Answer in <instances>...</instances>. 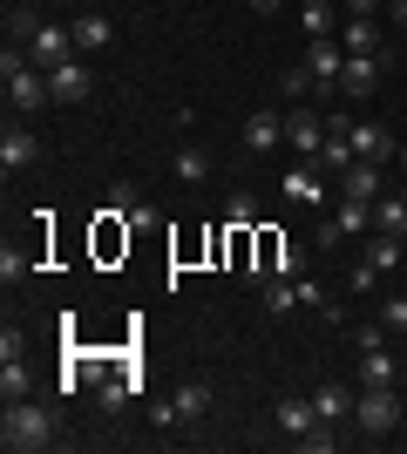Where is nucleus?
Here are the masks:
<instances>
[{
    "label": "nucleus",
    "instance_id": "35",
    "mask_svg": "<svg viewBox=\"0 0 407 454\" xmlns=\"http://www.w3.org/2000/svg\"><path fill=\"white\" fill-rule=\"evenodd\" d=\"M387 7H394V20H401V27H407V0H387Z\"/></svg>",
    "mask_w": 407,
    "mask_h": 454
},
{
    "label": "nucleus",
    "instance_id": "7",
    "mask_svg": "<svg viewBox=\"0 0 407 454\" xmlns=\"http://www.w3.org/2000/svg\"><path fill=\"white\" fill-rule=\"evenodd\" d=\"M48 95L75 109V102H89V95H96V75H89V68H82V61L68 55V61H55V68H48Z\"/></svg>",
    "mask_w": 407,
    "mask_h": 454
},
{
    "label": "nucleus",
    "instance_id": "4",
    "mask_svg": "<svg viewBox=\"0 0 407 454\" xmlns=\"http://www.w3.org/2000/svg\"><path fill=\"white\" fill-rule=\"evenodd\" d=\"M204 414H211V380H184V387H176V400H163V407H156V420H163V427H197Z\"/></svg>",
    "mask_w": 407,
    "mask_h": 454
},
{
    "label": "nucleus",
    "instance_id": "27",
    "mask_svg": "<svg viewBox=\"0 0 407 454\" xmlns=\"http://www.w3.org/2000/svg\"><path fill=\"white\" fill-rule=\"evenodd\" d=\"M224 224H231V231H252V224H258V204L245 197V190H238L231 204H224Z\"/></svg>",
    "mask_w": 407,
    "mask_h": 454
},
{
    "label": "nucleus",
    "instance_id": "16",
    "mask_svg": "<svg viewBox=\"0 0 407 454\" xmlns=\"http://www.w3.org/2000/svg\"><path fill=\"white\" fill-rule=\"evenodd\" d=\"M394 380H401L394 346H367V353H360V387H394Z\"/></svg>",
    "mask_w": 407,
    "mask_h": 454
},
{
    "label": "nucleus",
    "instance_id": "22",
    "mask_svg": "<svg viewBox=\"0 0 407 454\" xmlns=\"http://www.w3.org/2000/svg\"><path fill=\"white\" fill-rule=\"evenodd\" d=\"M401 258H407V238H387V231H380V238L367 245V258H360V265H373V271H394Z\"/></svg>",
    "mask_w": 407,
    "mask_h": 454
},
{
    "label": "nucleus",
    "instance_id": "26",
    "mask_svg": "<svg viewBox=\"0 0 407 454\" xmlns=\"http://www.w3.org/2000/svg\"><path fill=\"white\" fill-rule=\"evenodd\" d=\"M176 176H184V184H204V176H211V156L204 150H176Z\"/></svg>",
    "mask_w": 407,
    "mask_h": 454
},
{
    "label": "nucleus",
    "instance_id": "5",
    "mask_svg": "<svg viewBox=\"0 0 407 454\" xmlns=\"http://www.w3.org/2000/svg\"><path fill=\"white\" fill-rule=\"evenodd\" d=\"M286 143H292V156H319L326 150V115L319 109H286Z\"/></svg>",
    "mask_w": 407,
    "mask_h": 454
},
{
    "label": "nucleus",
    "instance_id": "31",
    "mask_svg": "<svg viewBox=\"0 0 407 454\" xmlns=\"http://www.w3.org/2000/svg\"><path fill=\"white\" fill-rule=\"evenodd\" d=\"M292 292H299V305H312V312H333V299H326L312 278H292Z\"/></svg>",
    "mask_w": 407,
    "mask_h": 454
},
{
    "label": "nucleus",
    "instance_id": "19",
    "mask_svg": "<svg viewBox=\"0 0 407 454\" xmlns=\"http://www.w3.org/2000/svg\"><path fill=\"white\" fill-rule=\"evenodd\" d=\"M373 231H387V238H407V197L387 190L380 204H373Z\"/></svg>",
    "mask_w": 407,
    "mask_h": 454
},
{
    "label": "nucleus",
    "instance_id": "28",
    "mask_svg": "<svg viewBox=\"0 0 407 454\" xmlns=\"http://www.w3.org/2000/svg\"><path fill=\"white\" fill-rule=\"evenodd\" d=\"M265 305H271V312H292V305H299L292 278H265Z\"/></svg>",
    "mask_w": 407,
    "mask_h": 454
},
{
    "label": "nucleus",
    "instance_id": "13",
    "mask_svg": "<svg viewBox=\"0 0 407 454\" xmlns=\"http://www.w3.org/2000/svg\"><path fill=\"white\" fill-rule=\"evenodd\" d=\"M347 143H353V156H360V163H387V156H394V136L380 129V122H353Z\"/></svg>",
    "mask_w": 407,
    "mask_h": 454
},
{
    "label": "nucleus",
    "instance_id": "21",
    "mask_svg": "<svg viewBox=\"0 0 407 454\" xmlns=\"http://www.w3.org/2000/svg\"><path fill=\"white\" fill-rule=\"evenodd\" d=\"M340 48H347V55H380V27H373V20H347V27H340Z\"/></svg>",
    "mask_w": 407,
    "mask_h": 454
},
{
    "label": "nucleus",
    "instance_id": "10",
    "mask_svg": "<svg viewBox=\"0 0 407 454\" xmlns=\"http://www.w3.org/2000/svg\"><path fill=\"white\" fill-rule=\"evenodd\" d=\"M35 156H41L35 129H20V122H7V129H0V170H7V176L35 170Z\"/></svg>",
    "mask_w": 407,
    "mask_h": 454
},
{
    "label": "nucleus",
    "instance_id": "3",
    "mask_svg": "<svg viewBox=\"0 0 407 454\" xmlns=\"http://www.w3.org/2000/svg\"><path fill=\"white\" fill-rule=\"evenodd\" d=\"M353 420H360L367 434H394V427H401V394H394V387H360Z\"/></svg>",
    "mask_w": 407,
    "mask_h": 454
},
{
    "label": "nucleus",
    "instance_id": "9",
    "mask_svg": "<svg viewBox=\"0 0 407 454\" xmlns=\"http://www.w3.org/2000/svg\"><path fill=\"white\" fill-rule=\"evenodd\" d=\"M380 68H387V48H380V55H347V68H340V95H353V102L373 95V89H380Z\"/></svg>",
    "mask_w": 407,
    "mask_h": 454
},
{
    "label": "nucleus",
    "instance_id": "6",
    "mask_svg": "<svg viewBox=\"0 0 407 454\" xmlns=\"http://www.w3.org/2000/svg\"><path fill=\"white\" fill-rule=\"evenodd\" d=\"M68 55H75V27H61V20H41L35 41H27V61H35V68H55V61H68Z\"/></svg>",
    "mask_w": 407,
    "mask_h": 454
},
{
    "label": "nucleus",
    "instance_id": "15",
    "mask_svg": "<svg viewBox=\"0 0 407 454\" xmlns=\"http://www.w3.org/2000/svg\"><path fill=\"white\" fill-rule=\"evenodd\" d=\"M278 95H286V102H326V82H319V75H312V68H306V61H292V68H286V75H278Z\"/></svg>",
    "mask_w": 407,
    "mask_h": 454
},
{
    "label": "nucleus",
    "instance_id": "17",
    "mask_svg": "<svg viewBox=\"0 0 407 454\" xmlns=\"http://www.w3.org/2000/svg\"><path fill=\"white\" fill-rule=\"evenodd\" d=\"M353 400H360V394H347L340 380H326V387H312V414H319V420H333V427H340V420L353 414Z\"/></svg>",
    "mask_w": 407,
    "mask_h": 454
},
{
    "label": "nucleus",
    "instance_id": "39",
    "mask_svg": "<svg viewBox=\"0 0 407 454\" xmlns=\"http://www.w3.org/2000/svg\"><path fill=\"white\" fill-rule=\"evenodd\" d=\"M333 7H347V0H333Z\"/></svg>",
    "mask_w": 407,
    "mask_h": 454
},
{
    "label": "nucleus",
    "instance_id": "37",
    "mask_svg": "<svg viewBox=\"0 0 407 454\" xmlns=\"http://www.w3.org/2000/svg\"><path fill=\"white\" fill-rule=\"evenodd\" d=\"M394 163H401V170H407V143H401V156H394Z\"/></svg>",
    "mask_w": 407,
    "mask_h": 454
},
{
    "label": "nucleus",
    "instance_id": "33",
    "mask_svg": "<svg viewBox=\"0 0 407 454\" xmlns=\"http://www.w3.org/2000/svg\"><path fill=\"white\" fill-rule=\"evenodd\" d=\"M380 325H387V333H401V325H407V299H387V305H380Z\"/></svg>",
    "mask_w": 407,
    "mask_h": 454
},
{
    "label": "nucleus",
    "instance_id": "23",
    "mask_svg": "<svg viewBox=\"0 0 407 454\" xmlns=\"http://www.w3.org/2000/svg\"><path fill=\"white\" fill-rule=\"evenodd\" d=\"M333 14H340V7H333V0H306V7H299V27H306V41L333 35Z\"/></svg>",
    "mask_w": 407,
    "mask_h": 454
},
{
    "label": "nucleus",
    "instance_id": "1",
    "mask_svg": "<svg viewBox=\"0 0 407 454\" xmlns=\"http://www.w3.org/2000/svg\"><path fill=\"white\" fill-rule=\"evenodd\" d=\"M0 441H7V454H41V448H55V407H41V400H7Z\"/></svg>",
    "mask_w": 407,
    "mask_h": 454
},
{
    "label": "nucleus",
    "instance_id": "36",
    "mask_svg": "<svg viewBox=\"0 0 407 454\" xmlns=\"http://www.w3.org/2000/svg\"><path fill=\"white\" fill-rule=\"evenodd\" d=\"M252 7H258V14H271V7H278V0H252Z\"/></svg>",
    "mask_w": 407,
    "mask_h": 454
},
{
    "label": "nucleus",
    "instance_id": "30",
    "mask_svg": "<svg viewBox=\"0 0 407 454\" xmlns=\"http://www.w3.org/2000/svg\"><path fill=\"white\" fill-rule=\"evenodd\" d=\"M102 204H109V217H122V210H143V204H136V184H109V197H102Z\"/></svg>",
    "mask_w": 407,
    "mask_h": 454
},
{
    "label": "nucleus",
    "instance_id": "24",
    "mask_svg": "<svg viewBox=\"0 0 407 454\" xmlns=\"http://www.w3.org/2000/svg\"><path fill=\"white\" fill-rule=\"evenodd\" d=\"M27 394H35V373H27L20 360H7L0 366V400H27Z\"/></svg>",
    "mask_w": 407,
    "mask_h": 454
},
{
    "label": "nucleus",
    "instance_id": "29",
    "mask_svg": "<svg viewBox=\"0 0 407 454\" xmlns=\"http://www.w3.org/2000/svg\"><path fill=\"white\" fill-rule=\"evenodd\" d=\"M299 448H306V454H333V448H340V434H333V420H319L312 434H299Z\"/></svg>",
    "mask_w": 407,
    "mask_h": 454
},
{
    "label": "nucleus",
    "instance_id": "40",
    "mask_svg": "<svg viewBox=\"0 0 407 454\" xmlns=\"http://www.w3.org/2000/svg\"><path fill=\"white\" fill-rule=\"evenodd\" d=\"M401 176H407V170H401ZM401 197H407V190H401Z\"/></svg>",
    "mask_w": 407,
    "mask_h": 454
},
{
    "label": "nucleus",
    "instance_id": "11",
    "mask_svg": "<svg viewBox=\"0 0 407 454\" xmlns=\"http://www.w3.org/2000/svg\"><path fill=\"white\" fill-rule=\"evenodd\" d=\"M306 68L319 82H326V89H340V68H347V48H340V41L333 35H319V41H306Z\"/></svg>",
    "mask_w": 407,
    "mask_h": 454
},
{
    "label": "nucleus",
    "instance_id": "14",
    "mask_svg": "<svg viewBox=\"0 0 407 454\" xmlns=\"http://www.w3.org/2000/svg\"><path fill=\"white\" fill-rule=\"evenodd\" d=\"M340 197L380 204V197H387V190H380V163H347V170H340Z\"/></svg>",
    "mask_w": 407,
    "mask_h": 454
},
{
    "label": "nucleus",
    "instance_id": "8",
    "mask_svg": "<svg viewBox=\"0 0 407 454\" xmlns=\"http://www.w3.org/2000/svg\"><path fill=\"white\" fill-rule=\"evenodd\" d=\"M286 143V109H252L245 115V150L252 156H271Z\"/></svg>",
    "mask_w": 407,
    "mask_h": 454
},
{
    "label": "nucleus",
    "instance_id": "25",
    "mask_svg": "<svg viewBox=\"0 0 407 454\" xmlns=\"http://www.w3.org/2000/svg\"><path fill=\"white\" fill-rule=\"evenodd\" d=\"M35 27H41L35 7H7V41H20V48H27V41H35Z\"/></svg>",
    "mask_w": 407,
    "mask_h": 454
},
{
    "label": "nucleus",
    "instance_id": "38",
    "mask_svg": "<svg viewBox=\"0 0 407 454\" xmlns=\"http://www.w3.org/2000/svg\"><path fill=\"white\" fill-rule=\"evenodd\" d=\"M401 360H407V325H401Z\"/></svg>",
    "mask_w": 407,
    "mask_h": 454
},
{
    "label": "nucleus",
    "instance_id": "2",
    "mask_svg": "<svg viewBox=\"0 0 407 454\" xmlns=\"http://www.w3.org/2000/svg\"><path fill=\"white\" fill-rule=\"evenodd\" d=\"M360 231H373V204H360V197H340V204H333V217H319L312 245H319V251H340L347 238H360Z\"/></svg>",
    "mask_w": 407,
    "mask_h": 454
},
{
    "label": "nucleus",
    "instance_id": "34",
    "mask_svg": "<svg viewBox=\"0 0 407 454\" xmlns=\"http://www.w3.org/2000/svg\"><path fill=\"white\" fill-rule=\"evenodd\" d=\"M380 7H387V0H347V14H353V20H373Z\"/></svg>",
    "mask_w": 407,
    "mask_h": 454
},
{
    "label": "nucleus",
    "instance_id": "18",
    "mask_svg": "<svg viewBox=\"0 0 407 454\" xmlns=\"http://www.w3.org/2000/svg\"><path fill=\"white\" fill-rule=\"evenodd\" d=\"M319 190H326V170H319V163H299V170L286 176V197H292V204H319Z\"/></svg>",
    "mask_w": 407,
    "mask_h": 454
},
{
    "label": "nucleus",
    "instance_id": "20",
    "mask_svg": "<svg viewBox=\"0 0 407 454\" xmlns=\"http://www.w3.org/2000/svg\"><path fill=\"white\" fill-rule=\"evenodd\" d=\"M278 427H286V434L292 441H299V434H312V427H319V414H312V400H278Z\"/></svg>",
    "mask_w": 407,
    "mask_h": 454
},
{
    "label": "nucleus",
    "instance_id": "32",
    "mask_svg": "<svg viewBox=\"0 0 407 454\" xmlns=\"http://www.w3.org/2000/svg\"><path fill=\"white\" fill-rule=\"evenodd\" d=\"M0 278H7V285H14V278H27V258H20L14 245H0Z\"/></svg>",
    "mask_w": 407,
    "mask_h": 454
},
{
    "label": "nucleus",
    "instance_id": "12",
    "mask_svg": "<svg viewBox=\"0 0 407 454\" xmlns=\"http://www.w3.org/2000/svg\"><path fill=\"white\" fill-rule=\"evenodd\" d=\"M68 27H75V55H102V48L116 41V20L109 14H75Z\"/></svg>",
    "mask_w": 407,
    "mask_h": 454
}]
</instances>
